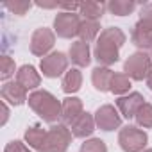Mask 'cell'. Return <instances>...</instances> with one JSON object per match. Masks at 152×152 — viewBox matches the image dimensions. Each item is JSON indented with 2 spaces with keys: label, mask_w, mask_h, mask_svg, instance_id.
Returning <instances> with one entry per match:
<instances>
[{
  "label": "cell",
  "mask_w": 152,
  "mask_h": 152,
  "mask_svg": "<svg viewBox=\"0 0 152 152\" xmlns=\"http://www.w3.org/2000/svg\"><path fill=\"white\" fill-rule=\"evenodd\" d=\"M125 43V34L118 27H107L100 32L97 38V45L93 50V56L100 66H111L120 57V48Z\"/></svg>",
  "instance_id": "1"
},
{
  "label": "cell",
  "mask_w": 152,
  "mask_h": 152,
  "mask_svg": "<svg viewBox=\"0 0 152 152\" xmlns=\"http://www.w3.org/2000/svg\"><path fill=\"white\" fill-rule=\"evenodd\" d=\"M29 106L31 109L43 118V122L56 124L61 118L63 113V104L47 90H36L34 93L29 95Z\"/></svg>",
  "instance_id": "2"
},
{
  "label": "cell",
  "mask_w": 152,
  "mask_h": 152,
  "mask_svg": "<svg viewBox=\"0 0 152 152\" xmlns=\"http://www.w3.org/2000/svg\"><path fill=\"white\" fill-rule=\"evenodd\" d=\"M72 131L64 124L52 125L47 131V138L43 141V147L39 152H66L72 141Z\"/></svg>",
  "instance_id": "3"
},
{
  "label": "cell",
  "mask_w": 152,
  "mask_h": 152,
  "mask_svg": "<svg viewBox=\"0 0 152 152\" xmlns=\"http://www.w3.org/2000/svg\"><path fill=\"white\" fill-rule=\"evenodd\" d=\"M124 72L132 81H143L152 72V57L145 52H134L125 59Z\"/></svg>",
  "instance_id": "4"
},
{
  "label": "cell",
  "mask_w": 152,
  "mask_h": 152,
  "mask_svg": "<svg viewBox=\"0 0 152 152\" xmlns=\"http://www.w3.org/2000/svg\"><path fill=\"white\" fill-rule=\"evenodd\" d=\"M147 141H148L147 132L134 125H125L118 132V145L124 152H143Z\"/></svg>",
  "instance_id": "5"
},
{
  "label": "cell",
  "mask_w": 152,
  "mask_h": 152,
  "mask_svg": "<svg viewBox=\"0 0 152 152\" xmlns=\"http://www.w3.org/2000/svg\"><path fill=\"white\" fill-rule=\"evenodd\" d=\"M81 16L77 13H66L61 11L56 18H54V32L59 38L70 39L73 36H79V29H81Z\"/></svg>",
  "instance_id": "6"
},
{
  "label": "cell",
  "mask_w": 152,
  "mask_h": 152,
  "mask_svg": "<svg viewBox=\"0 0 152 152\" xmlns=\"http://www.w3.org/2000/svg\"><path fill=\"white\" fill-rule=\"evenodd\" d=\"M54 43H56L54 31H50L47 27H39L31 36V52L34 56H39L43 59L45 56H48V52L52 50Z\"/></svg>",
  "instance_id": "7"
},
{
  "label": "cell",
  "mask_w": 152,
  "mask_h": 152,
  "mask_svg": "<svg viewBox=\"0 0 152 152\" xmlns=\"http://www.w3.org/2000/svg\"><path fill=\"white\" fill-rule=\"evenodd\" d=\"M68 59H70V57H66L64 52H50L48 56H45V57L41 59L39 68H41V72H43L45 77L56 79V77H59L63 72H66V68H68Z\"/></svg>",
  "instance_id": "8"
},
{
  "label": "cell",
  "mask_w": 152,
  "mask_h": 152,
  "mask_svg": "<svg viewBox=\"0 0 152 152\" xmlns=\"http://www.w3.org/2000/svg\"><path fill=\"white\" fill-rule=\"evenodd\" d=\"M95 124H97L99 129L109 132V131H115L122 125V115L118 113V109L115 106L104 104L95 113Z\"/></svg>",
  "instance_id": "9"
},
{
  "label": "cell",
  "mask_w": 152,
  "mask_h": 152,
  "mask_svg": "<svg viewBox=\"0 0 152 152\" xmlns=\"http://www.w3.org/2000/svg\"><path fill=\"white\" fill-rule=\"evenodd\" d=\"M143 104H145V99H143V95L138 93V91H132V93H129V95H124V97H120V99L116 100V107H118L120 115L125 116L127 120L136 118V113L140 111V107H141Z\"/></svg>",
  "instance_id": "10"
},
{
  "label": "cell",
  "mask_w": 152,
  "mask_h": 152,
  "mask_svg": "<svg viewBox=\"0 0 152 152\" xmlns=\"http://www.w3.org/2000/svg\"><path fill=\"white\" fill-rule=\"evenodd\" d=\"M0 95H2L4 102H9L13 106H22L29 100L27 99V90L18 83H4L2 90H0Z\"/></svg>",
  "instance_id": "11"
},
{
  "label": "cell",
  "mask_w": 152,
  "mask_h": 152,
  "mask_svg": "<svg viewBox=\"0 0 152 152\" xmlns=\"http://www.w3.org/2000/svg\"><path fill=\"white\" fill-rule=\"evenodd\" d=\"M16 83L22 84L25 90H36L41 84V77L32 64H23L16 72Z\"/></svg>",
  "instance_id": "12"
},
{
  "label": "cell",
  "mask_w": 152,
  "mask_h": 152,
  "mask_svg": "<svg viewBox=\"0 0 152 152\" xmlns=\"http://www.w3.org/2000/svg\"><path fill=\"white\" fill-rule=\"evenodd\" d=\"M83 115V100L77 97H66L63 100V113H61V120L63 124H73L79 116Z\"/></svg>",
  "instance_id": "13"
},
{
  "label": "cell",
  "mask_w": 152,
  "mask_h": 152,
  "mask_svg": "<svg viewBox=\"0 0 152 152\" xmlns=\"http://www.w3.org/2000/svg\"><path fill=\"white\" fill-rule=\"evenodd\" d=\"M68 56H70V61L73 63V64H77V66H88L90 63H91V54H90V45L88 43H84V41H73L72 45H70V52H68Z\"/></svg>",
  "instance_id": "14"
},
{
  "label": "cell",
  "mask_w": 152,
  "mask_h": 152,
  "mask_svg": "<svg viewBox=\"0 0 152 152\" xmlns=\"http://www.w3.org/2000/svg\"><path fill=\"white\" fill-rule=\"evenodd\" d=\"M95 125H97L95 124V116H91L90 113H83L70 127H72V134L75 138H88V136L93 134Z\"/></svg>",
  "instance_id": "15"
},
{
  "label": "cell",
  "mask_w": 152,
  "mask_h": 152,
  "mask_svg": "<svg viewBox=\"0 0 152 152\" xmlns=\"http://www.w3.org/2000/svg\"><path fill=\"white\" fill-rule=\"evenodd\" d=\"M132 43L140 48V52H145L147 48H152V31L147 29L141 22H138L132 27V34H131Z\"/></svg>",
  "instance_id": "16"
},
{
  "label": "cell",
  "mask_w": 152,
  "mask_h": 152,
  "mask_svg": "<svg viewBox=\"0 0 152 152\" xmlns=\"http://www.w3.org/2000/svg\"><path fill=\"white\" fill-rule=\"evenodd\" d=\"M113 73H115V72H111V70L106 68V66H97V68H93V72H91V83H93L95 90H99V91H102V93H104V91H109Z\"/></svg>",
  "instance_id": "17"
},
{
  "label": "cell",
  "mask_w": 152,
  "mask_h": 152,
  "mask_svg": "<svg viewBox=\"0 0 152 152\" xmlns=\"http://www.w3.org/2000/svg\"><path fill=\"white\" fill-rule=\"evenodd\" d=\"M106 9H107V4L88 0V2H81L79 13L84 16V20H95V22H99L102 18V15L106 13Z\"/></svg>",
  "instance_id": "18"
},
{
  "label": "cell",
  "mask_w": 152,
  "mask_h": 152,
  "mask_svg": "<svg viewBox=\"0 0 152 152\" xmlns=\"http://www.w3.org/2000/svg\"><path fill=\"white\" fill-rule=\"evenodd\" d=\"M83 86V73L81 70L77 68H72L64 73V77H63V83H61V90L64 93H75V91H79Z\"/></svg>",
  "instance_id": "19"
},
{
  "label": "cell",
  "mask_w": 152,
  "mask_h": 152,
  "mask_svg": "<svg viewBox=\"0 0 152 152\" xmlns=\"http://www.w3.org/2000/svg\"><path fill=\"white\" fill-rule=\"evenodd\" d=\"M47 131H48V129H43L39 124L31 125V127L25 131V141L29 143V147L39 152L41 147H43V141H45V138H47Z\"/></svg>",
  "instance_id": "20"
},
{
  "label": "cell",
  "mask_w": 152,
  "mask_h": 152,
  "mask_svg": "<svg viewBox=\"0 0 152 152\" xmlns=\"http://www.w3.org/2000/svg\"><path fill=\"white\" fill-rule=\"evenodd\" d=\"M99 32H100V23L99 22H95V20H83L81 29H79L81 41L91 43V41H95L99 38Z\"/></svg>",
  "instance_id": "21"
},
{
  "label": "cell",
  "mask_w": 152,
  "mask_h": 152,
  "mask_svg": "<svg viewBox=\"0 0 152 152\" xmlns=\"http://www.w3.org/2000/svg\"><path fill=\"white\" fill-rule=\"evenodd\" d=\"M136 9V2L132 0H111L107 4V11L115 16H127Z\"/></svg>",
  "instance_id": "22"
},
{
  "label": "cell",
  "mask_w": 152,
  "mask_h": 152,
  "mask_svg": "<svg viewBox=\"0 0 152 152\" xmlns=\"http://www.w3.org/2000/svg\"><path fill=\"white\" fill-rule=\"evenodd\" d=\"M129 90H131V79L125 73H113L109 91L115 95H124V93H129Z\"/></svg>",
  "instance_id": "23"
},
{
  "label": "cell",
  "mask_w": 152,
  "mask_h": 152,
  "mask_svg": "<svg viewBox=\"0 0 152 152\" xmlns=\"http://www.w3.org/2000/svg\"><path fill=\"white\" fill-rule=\"evenodd\" d=\"M136 124L140 125V127H143V129H150L152 127V104H148V102H145L141 107H140V111L136 113Z\"/></svg>",
  "instance_id": "24"
},
{
  "label": "cell",
  "mask_w": 152,
  "mask_h": 152,
  "mask_svg": "<svg viewBox=\"0 0 152 152\" xmlns=\"http://www.w3.org/2000/svg\"><path fill=\"white\" fill-rule=\"evenodd\" d=\"M4 7H7L16 16H23L32 7V2H27V0H7V2H4Z\"/></svg>",
  "instance_id": "25"
},
{
  "label": "cell",
  "mask_w": 152,
  "mask_h": 152,
  "mask_svg": "<svg viewBox=\"0 0 152 152\" xmlns=\"http://www.w3.org/2000/svg\"><path fill=\"white\" fill-rule=\"evenodd\" d=\"M79 152H107V147L100 138H91V140H86L81 145Z\"/></svg>",
  "instance_id": "26"
},
{
  "label": "cell",
  "mask_w": 152,
  "mask_h": 152,
  "mask_svg": "<svg viewBox=\"0 0 152 152\" xmlns=\"http://www.w3.org/2000/svg\"><path fill=\"white\" fill-rule=\"evenodd\" d=\"M15 61L9 57V56H2V68H0V79L2 81H7L11 75H15Z\"/></svg>",
  "instance_id": "27"
},
{
  "label": "cell",
  "mask_w": 152,
  "mask_h": 152,
  "mask_svg": "<svg viewBox=\"0 0 152 152\" xmlns=\"http://www.w3.org/2000/svg\"><path fill=\"white\" fill-rule=\"evenodd\" d=\"M140 22L152 31V4H143L141 6V11H140Z\"/></svg>",
  "instance_id": "28"
},
{
  "label": "cell",
  "mask_w": 152,
  "mask_h": 152,
  "mask_svg": "<svg viewBox=\"0 0 152 152\" xmlns=\"http://www.w3.org/2000/svg\"><path fill=\"white\" fill-rule=\"evenodd\" d=\"M4 152H31V148H29L25 143H22V141L15 140V141H9V143L6 145Z\"/></svg>",
  "instance_id": "29"
},
{
  "label": "cell",
  "mask_w": 152,
  "mask_h": 152,
  "mask_svg": "<svg viewBox=\"0 0 152 152\" xmlns=\"http://www.w3.org/2000/svg\"><path fill=\"white\" fill-rule=\"evenodd\" d=\"M36 6L45 7V9H52V7H57L59 9V2H36Z\"/></svg>",
  "instance_id": "30"
},
{
  "label": "cell",
  "mask_w": 152,
  "mask_h": 152,
  "mask_svg": "<svg viewBox=\"0 0 152 152\" xmlns=\"http://www.w3.org/2000/svg\"><path fill=\"white\" fill-rule=\"evenodd\" d=\"M2 125H6V122H7V118H9V109H7V106H6V102H2Z\"/></svg>",
  "instance_id": "31"
},
{
  "label": "cell",
  "mask_w": 152,
  "mask_h": 152,
  "mask_svg": "<svg viewBox=\"0 0 152 152\" xmlns=\"http://www.w3.org/2000/svg\"><path fill=\"white\" fill-rule=\"evenodd\" d=\"M147 86L150 88V91H152V72L148 73V77H147Z\"/></svg>",
  "instance_id": "32"
},
{
  "label": "cell",
  "mask_w": 152,
  "mask_h": 152,
  "mask_svg": "<svg viewBox=\"0 0 152 152\" xmlns=\"http://www.w3.org/2000/svg\"><path fill=\"white\" fill-rule=\"evenodd\" d=\"M143 152H152V148H145V150H143Z\"/></svg>",
  "instance_id": "33"
},
{
  "label": "cell",
  "mask_w": 152,
  "mask_h": 152,
  "mask_svg": "<svg viewBox=\"0 0 152 152\" xmlns=\"http://www.w3.org/2000/svg\"><path fill=\"white\" fill-rule=\"evenodd\" d=\"M150 50H152V48H150ZM150 57H152V56H150Z\"/></svg>",
  "instance_id": "34"
}]
</instances>
